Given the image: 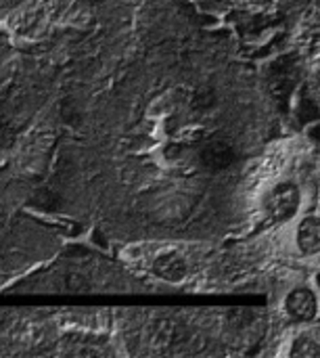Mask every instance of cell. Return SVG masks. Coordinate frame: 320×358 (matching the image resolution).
I'll list each match as a JSON object with an SVG mask.
<instances>
[{
	"mask_svg": "<svg viewBox=\"0 0 320 358\" xmlns=\"http://www.w3.org/2000/svg\"><path fill=\"white\" fill-rule=\"evenodd\" d=\"M302 193L293 182L277 185L264 199V212L270 224H283L291 220L300 210Z\"/></svg>",
	"mask_w": 320,
	"mask_h": 358,
	"instance_id": "6da1fadb",
	"label": "cell"
},
{
	"mask_svg": "<svg viewBox=\"0 0 320 358\" xmlns=\"http://www.w3.org/2000/svg\"><path fill=\"white\" fill-rule=\"evenodd\" d=\"M298 76H300V69H298L296 59L285 57L275 63L272 73H270V88H272V96L281 105V109H287L289 99L298 86Z\"/></svg>",
	"mask_w": 320,
	"mask_h": 358,
	"instance_id": "7a4b0ae2",
	"label": "cell"
},
{
	"mask_svg": "<svg viewBox=\"0 0 320 358\" xmlns=\"http://www.w3.org/2000/svg\"><path fill=\"white\" fill-rule=\"evenodd\" d=\"M237 149L235 145L224 138V136H214L210 138L203 149H201V164L212 170V172H222L228 170L235 162H237Z\"/></svg>",
	"mask_w": 320,
	"mask_h": 358,
	"instance_id": "3957f363",
	"label": "cell"
},
{
	"mask_svg": "<svg viewBox=\"0 0 320 358\" xmlns=\"http://www.w3.org/2000/svg\"><path fill=\"white\" fill-rule=\"evenodd\" d=\"M285 310L298 323L314 321V317L319 313V302H317L314 292L310 287H296L285 300Z\"/></svg>",
	"mask_w": 320,
	"mask_h": 358,
	"instance_id": "277c9868",
	"label": "cell"
},
{
	"mask_svg": "<svg viewBox=\"0 0 320 358\" xmlns=\"http://www.w3.org/2000/svg\"><path fill=\"white\" fill-rule=\"evenodd\" d=\"M187 273H189V264L178 252H166V254L157 256L153 262V275L168 283L184 281Z\"/></svg>",
	"mask_w": 320,
	"mask_h": 358,
	"instance_id": "5b68a950",
	"label": "cell"
},
{
	"mask_svg": "<svg viewBox=\"0 0 320 358\" xmlns=\"http://www.w3.org/2000/svg\"><path fill=\"white\" fill-rule=\"evenodd\" d=\"M298 245L304 254H317L320 248V224L317 216H308L298 227Z\"/></svg>",
	"mask_w": 320,
	"mask_h": 358,
	"instance_id": "8992f818",
	"label": "cell"
},
{
	"mask_svg": "<svg viewBox=\"0 0 320 358\" xmlns=\"http://www.w3.org/2000/svg\"><path fill=\"white\" fill-rule=\"evenodd\" d=\"M216 105V92L212 88H199L193 94V109L195 111H210Z\"/></svg>",
	"mask_w": 320,
	"mask_h": 358,
	"instance_id": "52a82bcc",
	"label": "cell"
},
{
	"mask_svg": "<svg viewBox=\"0 0 320 358\" xmlns=\"http://www.w3.org/2000/svg\"><path fill=\"white\" fill-rule=\"evenodd\" d=\"M293 357H319V344L317 340L308 338V336H300L291 348Z\"/></svg>",
	"mask_w": 320,
	"mask_h": 358,
	"instance_id": "ba28073f",
	"label": "cell"
},
{
	"mask_svg": "<svg viewBox=\"0 0 320 358\" xmlns=\"http://www.w3.org/2000/svg\"><path fill=\"white\" fill-rule=\"evenodd\" d=\"M300 117L304 124H310L319 117V105L314 101L312 94H304L302 96V107H300Z\"/></svg>",
	"mask_w": 320,
	"mask_h": 358,
	"instance_id": "9c48e42d",
	"label": "cell"
},
{
	"mask_svg": "<svg viewBox=\"0 0 320 358\" xmlns=\"http://www.w3.org/2000/svg\"><path fill=\"white\" fill-rule=\"evenodd\" d=\"M86 2H101V0H86Z\"/></svg>",
	"mask_w": 320,
	"mask_h": 358,
	"instance_id": "30bf717a",
	"label": "cell"
}]
</instances>
